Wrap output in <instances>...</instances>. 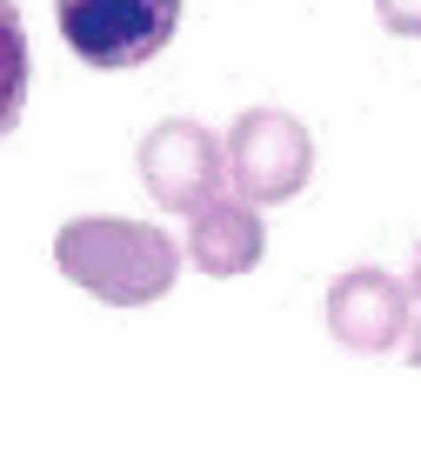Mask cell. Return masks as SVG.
<instances>
[{"label": "cell", "mask_w": 421, "mask_h": 454, "mask_svg": "<svg viewBox=\"0 0 421 454\" xmlns=\"http://www.w3.org/2000/svg\"><path fill=\"white\" fill-rule=\"evenodd\" d=\"M54 261L74 287H87L107 308H147L174 287L181 274V247L174 234L147 221H114V214H87V221H68L54 234Z\"/></svg>", "instance_id": "obj_1"}, {"label": "cell", "mask_w": 421, "mask_h": 454, "mask_svg": "<svg viewBox=\"0 0 421 454\" xmlns=\"http://www.w3.org/2000/svg\"><path fill=\"white\" fill-rule=\"evenodd\" d=\"M60 41L100 74H134L174 41L181 0H54Z\"/></svg>", "instance_id": "obj_2"}, {"label": "cell", "mask_w": 421, "mask_h": 454, "mask_svg": "<svg viewBox=\"0 0 421 454\" xmlns=\"http://www.w3.org/2000/svg\"><path fill=\"white\" fill-rule=\"evenodd\" d=\"M221 174H227V194L254 200V207L295 200L314 174V141L295 114L248 107L234 121V134H227V147H221Z\"/></svg>", "instance_id": "obj_3"}, {"label": "cell", "mask_w": 421, "mask_h": 454, "mask_svg": "<svg viewBox=\"0 0 421 454\" xmlns=\"http://www.w3.org/2000/svg\"><path fill=\"white\" fill-rule=\"evenodd\" d=\"M140 181L168 214H195L201 200L227 194L221 174V141H214L201 121H161L147 141H140Z\"/></svg>", "instance_id": "obj_4"}, {"label": "cell", "mask_w": 421, "mask_h": 454, "mask_svg": "<svg viewBox=\"0 0 421 454\" xmlns=\"http://www.w3.org/2000/svg\"><path fill=\"white\" fill-rule=\"evenodd\" d=\"M328 334L348 355H388L394 340H408V281L381 268H354L328 287Z\"/></svg>", "instance_id": "obj_5"}, {"label": "cell", "mask_w": 421, "mask_h": 454, "mask_svg": "<svg viewBox=\"0 0 421 454\" xmlns=\"http://www.w3.org/2000/svg\"><path fill=\"white\" fill-rule=\"evenodd\" d=\"M187 221H195V227H187V261H195L201 274L227 281V274L261 268V254H267V227H261V214H254V200L214 194V200H201Z\"/></svg>", "instance_id": "obj_6"}, {"label": "cell", "mask_w": 421, "mask_h": 454, "mask_svg": "<svg viewBox=\"0 0 421 454\" xmlns=\"http://www.w3.org/2000/svg\"><path fill=\"white\" fill-rule=\"evenodd\" d=\"M28 27H20V7L0 0V141L20 128V107H28Z\"/></svg>", "instance_id": "obj_7"}, {"label": "cell", "mask_w": 421, "mask_h": 454, "mask_svg": "<svg viewBox=\"0 0 421 454\" xmlns=\"http://www.w3.org/2000/svg\"><path fill=\"white\" fill-rule=\"evenodd\" d=\"M375 14L388 34H408V41H421V0H375Z\"/></svg>", "instance_id": "obj_8"}, {"label": "cell", "mask_w": 421, "mask_h": 454, "mask_svg": "<svg viewBox=\"0 0 421 454\" xmlns=\"http://www.w3.org/2000/svg\"><path fill=\"white\" fill-rule=\"evenodd\" d=\"M408 294H421V241H415V261H408Z\"/></svg>", "instance_id": "obj_9"}, {"label": "cell", "mask_w": 421, "mask_h": 454, "mask_svg": "<svg viewBox=\"0 0 421 454\" xmlns=\"http://www.w3.org/2000/svg\"><path fill=\"white\" fill-rule=\"evenodd\" d=\"M408 361H415V368H421V327H415V340H408Z\"/></svg>", "instance_id": "obj_10"}]
</instances>
